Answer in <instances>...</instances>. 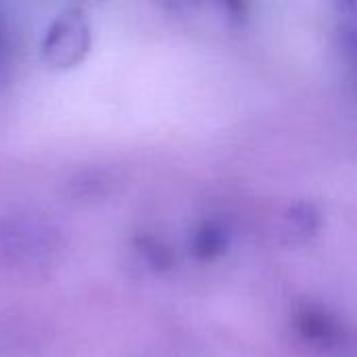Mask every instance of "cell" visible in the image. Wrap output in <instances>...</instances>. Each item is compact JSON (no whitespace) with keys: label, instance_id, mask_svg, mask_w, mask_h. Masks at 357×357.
<instances>
[{"label":"cell","instance_id":"5b68a950","mask_svg":"<svg viewBox=\"0 0 357 357\" xmlns=\"http://www.w3.org/2000/svg\"><path fill=\"white\" fill-rule=\"evenodd\" d=\"M4 69V42H2V33H0V75Z\"/></svg>","mask_w":357,"mask_h":357},{"label":"cell","instance_id":"7a4b0ae2","mask_svg":"<svg viewBox=\"0 0 357 357\" xmlns=\"http://www.w3.org/2000/svg\"><path fill=\"white\" fill-rule=\"evenodd\" d=\"M92 48V29L82 8H67L61 13L42 40V61L56 71L75 69L84 63Z\"/></svg>","mask_w":357,"mask_h":357},{"label":"cell","instance_id":"6da1fadb","mask_svg":"<svg viewBox=\"0 0 357 357\" xmlns=\"http://www.w3.org/2000/svg\"><path fill=\"white\" fill-rule=\"evenodd\" d=\"M59 247L56 228L29 211H15L0 218V253L23 266L44 264Z\"/></svg>","mask_w":357,"mask_h":357},{"label":"cell","instance_id":"8992f818","mask_svg":"<svg viewBox=\"0 0 357 357\" xmlns=\"http://www.w3.org/2000/svg\"><path fill=\"white\" fill-rule=\"evenodd\" d=\"M339 4H343L345 8H351V6H356L357 4V0H337Z\"/></svg>","mask_w":357,"mask_h":357},{"label":"cell","instance_id":"3957f363","mask_svg":"<svg viewBox=\"0 0 357 357\" xmlns=\"http://www.w3.org/2000/svg\"><path fill=\"white\" fill-rule=\"evenodd\" d=\"M343 44H345L347 54L351 56V63L357 67V25L343 27Z\"/></svg>","mask_w":357,"mask_h":357},{"label":"cell","instance_id":"277c9868","mask_svg":"<svg viewBox=\"0 0 357 357\" xmlns=\"http://www.w3.org/2000/svg\"><path fill=\"white\" fill-rule=\"evenodd\" d=\"M226 8H228V13L230 15H234V17H243L245 15V10H247V0H220Z\"/></svg>","mask_w":357,"mask_h":357}]
</instances>
